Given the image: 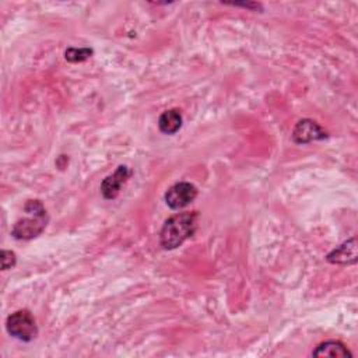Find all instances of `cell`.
<instances>
[{
	"mask_svg": "<svg viewBox=\"0 0 358 358\" xmlns=\"http://www.w3.org/2000/svg\"><path fill=\"white\" fill-rule=\"evenodd\" d=\"M197 228V213H180L169 217L159 232L161 246L166 250L176 249L189 239Z\"/></svg>",
	"mask_w": 358,
	"mask_h": 358,
	"instance_id": "6da1fadb",
	"label": "cell"
},
{
	"mask_svg": "<svg viewBox=\"0 0 358 358\" xmlns=\"http://www.w3.org/2000/svg\"><path fill=\"white\" fill-rule=\"evenodd\" d=\"M25 217L15 221L11 228V235L15 239H32L38 236L46 227L49 217L46 208L39 200H28L24 206Z\"/></svg>",
	"mask_w": 358,
	"mask_h": 358,
	"instance_id": "7a4b0ae2",
	"label": "cell"
},
{
	"mask_svg": "<svg viewBox=\"0 0 358 358\" xmlns=\"http://www.w3.org/2000/svg\"><path fill=\"white\" fill-rule=\"evenodd\" d=\"M6 329L10 336L21 341H32L38 334L35 317L27 309L11 313L6 320Z\"/></svg>",
	"mask_w": 358,
	"mask_h": 358,
	"instance_id": "3957f363",
	"label": "cell"
},
{
	"mask_svg": "<svg viewBox=\"0 0 358 358\" xmlns=\"http://www.w3.org/2000/svg\"><path fill=\"white\" fill-rule=\"evenodd\" d=\"M197 196V189L190 182H178L165 193V203L172 210H179L189 206Z\"/></svg>",
	"mask_w": 358,
	"mask_h": 358,
	"instance_id": "277c9868",
	"label": "cell"
},
{
	"mask_svg": "<svg viewBox=\"0 0 358 358\" xmlns=\"http://www.w3.org/2000/svg\"><path fill=\"white\" fill-rule=\"evenodd\" d=\"M327 137L326 130L316 123L312 119H302L299 120L294 130H292V140L296 144H306V143H312V141H319Z\"/></svg>",
	"mask_w": 358,
	"mask_h": 358,
	"instance_id": "5b68a950",
	"label": "cell"
},
{
	"mask_svg": "<svg viewBox=\"0 0 358 358\" xmlns=\"http://www.w3.org/2000/svg\"><path fill=\"white\" fill-rule=\"evenodd\" d=\"M130 173L131 172L126 165H119L113 173L106 176L101 183V193H102L103 199H106V200L115 199L119 194L120 187L129 179Z\"/></svg>",
	"mask_w": 358,
	"mask_h": 358,
	"instance_id": "8992f818",
	"label": "cell"
},
{
	"mask_svg": "<svg viewBox=\"0 0 358 358\" xmlns=\"http://www.w3.org/2000/svg\"><path fill=\"white\" fill-rule=\"evenodd\" d=\"M327 262L333 264H354L357 262V239L351 238L333 249L327 256Z\"/></svg>",
	"mask_w": 358,
	"mask_h": 358,
	"instance_id": "52a82bcc",
	"label": "cell"
},
{
	"mask_svg": "<svg viewBox=\"0 0 358 358\" xmlns=\"http://www.w3.org/2000/svg\"><path fill=\"white\" fill-rule=\"evenodd\" d=\"M313 357H329V358H345V357H351V352L347 350V347L337 340H329L324 343H320L315 351L312 352Z\"/></svg>",
	"mask_w": 358,
	"mask_h": 358,
	"instance_id": "ba28073f",
	"label": "cell"
},
{
	"mask_svg": "<svg viewBox=\"0 0 358 358\" xmlns=\"http://www.w3.org/2000/svg\"><path fill=\"white\" fill-rule=\"evenodd\" d=\"M182 113L178 109L165 110L158 119V127L165 134H175L182 127Z\"/></svg>",
	"mask_w": 358,
	"mask_h": 358,
	"instance_id": "9c48e42d",
	"label": "cell"
},
{
	"mask_svg": "<svg viewBox=\"0 0 358 358\" xmlns=\"http://www.w3.org/2000/svg\"><path fill=\"white\" fill-rule=\"evenodd\" d=\"M91 55H92V49L90 48H80V49L69 48L64 53V57L71 63H77V62L87 60L88 57H91Z\"/></svg>",
	"mask_w": 358,
	"mask_h": 358,
	"instance_id": "30bf717a",
	"label": "cell"
},
{
	"mask_svg": "<svg viewBox=\"0 0 358 358\" xmlns=\"http://www.w3.org/2000/svg\"><path fill=\"white\" fill-rule=\"evenodd\" d=\"M0 260H1V268L8 270L15 264V253L11 250L3 249L1 255H0Z\"/></svg>",
	"mask_w": 358,
	"mask_h": 358,
	"instance_id": "8fae6325",
	"label": "cell"
}]
</instances>
